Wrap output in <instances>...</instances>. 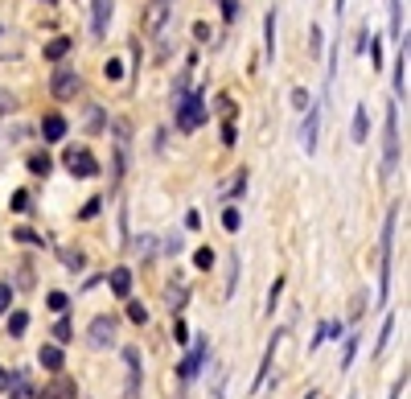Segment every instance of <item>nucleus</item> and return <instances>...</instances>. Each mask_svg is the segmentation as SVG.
Wrapping results in <instances>:
<instances>
[{"instance_id":"1","label":"nucleus","mask_w":411,"mask_h":399,"mask_svg":"<svg viewBox=\"0 0 411 399\" xmlns=\"http://www.w3.org/2000/svg\"><path fill=\"white\" fill-rule=\"evenodd\" d=\"M395 218H399V206H391L387 214V227H383V276H379V297L391 293V260H395Z\"/></svg>"},{"instance_id":"2","label":"nucleus","mask_w":411,"mask_h":399,"mask_svg":"<svg viewBox=\"0 0 411 399\" xmlns=\"http://www.w3.org/2000/svg\"><path fill=\"white\" fill-rule=\"evenodd\" d=\"M202 119H206L202 95H181V103H177V128H181V132H193V128H202Z\"/></svg>"},{"instance_id":"3","label":"nucleus","mask_w":411,"mask_h":399,"mask_svg":"<svg viewBox=\"0 0 411 399\" xmlns=\"http://www.w3.org/2000/svg\"><path fill=\"white\" fill-rule=\"evenodd\" d=\"M399 165V111L395 103L387 107V152H383V173H395Z\"/></svg>"},{"instance_id":"4","label":"nucleus","mask_w":411,"mask_h":399,"mask_svg":"<svg viewBox=\"0 0 411 399\" xmlns=\"http://www.w3.org/2000/svg\"><path fill=\"white\" fill-rule=\"evenodd\" d=\"M66 169H70L74 177H95V173H99V161H95L86 148H66Z\"/></svg>"},{"instance_id":"5","label":"nucleus","mask_w":411,"mask_h":399,"mask_svg":"<svg viewBox=\"0 0 411 399\" xmlns=\"http://www.w3.org/2000/svg\"><path fill=\"white\" fill-rule=\"evenodd\" d=\"M37 399H78V387H74V379H66V375H54L41 391H37Z\"/></svg>"},{"instance_id":"6","label":"nucleus","mask_w":411,"mask_h":399,"mask_svg":"<svg viewBox=\"0 0 411 399\" xmlns=\"http://www.w3.org/2000/svg\"><path fill=\"white\" fill-rule=\"evenodd\" d=\"M78 87H82V78H78L74 70H58V74H54V82H49V91H54L58 99H74V95H78Z\"/></svg>"},{"instance_id":"7","label":"nucleus","mask_w":411,"mask_h":399,"mask_svg":"<svg viewBox=\"0 0 411 399\" xmlns=\"http://www.w3.org/2000/svg\"><path fill=\"white\" fill-rule=\"evenodd\" d=\"M206 354H210V346H206V338H198V346L189 350V358H185V363L177 367V375H181V379L189 383V379H193V375L202 371V363H206Z\"/></svg>"},{"instance_id":"8","label":"nucleus","mask_w":411,"mask_h":399,"mask_svg":"<svg viewBox=\"0 0 411 399\" xmlns=\"http://www.w3.org/2000/svg\"><path fill=\"white\" fill-rule=\"evenodd\" d=\"M395 95L408 99V33L399 37V62H395Z\"/></svg>"},{"instance_id":"9","label":"nucleus","mask_w":411,"mask_h":399,"mask_svg":"<svg viewBox=\"0 0 411 399\" xmlns=\"http://www.w3.org/2000/svg\"><path fill=\"white\" fill-rule=\"evenodd\" d=\"M115 338V317H95L91 321V346H107Z\"/></svg>"},{"instance_id":"10","label":"nucleus","mask_w":411,"mask_h":399,"mask_svg":"<svg viewBox=\"0 0 411 399\" xmlns=\"http://www.w3.org/2000/svg\"><path fill=\"white\" fill-rule=\"evenodd\" d=\"M169 4H173V0H152V8H148V16H144V29H148V33H161V25H165V16H169Z\"/></svg>"},{"instance_id":"11","label":"nucleus","mask_w":411,"mask_h":399,"mask_svg":"<svg viewBox=\"0 0 411 399\" xmlns=\"http://www.w3.org/2000/svg\"><path fill=\"white\" fill-rule=\"evenodd\" d=\"M124 363H128V371H132V375H128V399H136V391H140V354L128 346V350H124Z\"/></svg>"},{"instance_id":"12","label":"nucleus","mask_w":411,"mask_h":399,"mask_svg":"<svg viewBox=\"0 0 411 399\" xmlns=\"http://www.w3.org/2000/svg\"><path fill=\"white\" fill-rule=\"evenodd\" d=\"M111 0H95V16H91V29H95V37H103L107 33V21H111Z\"/></svg>"},{"instance_id":"13","label":"nucleus","mask_w":411,"mask_h":399,"mask_svg":"<svg viewBox=\"0 0 411 399\" xmlns=\"http://www.w3.org/2000/svg\"><path fill=\"white\" fill-rule=\"evenodd\" d=\"M41 136H45L49 144H58V140L66 136V119H62V115H45V119H41Z\"/></svg>"},{"instance_id":"14","label":"nucleus","mask_w":411,"mask_h":399,"mask_svg":"<svg viewBox=\"0 0 411 399\" xmlns=\"http://www.w3.org/2000/svg\"><path fill=\"white\" fill-rule=\"evenodd\" d=\"M317 124H321V111L313 107L305 119V152H317Z\"/></svg>"},{"instance_id":"15","label":"nucleus","mask_w":411,"mask_h":399,"mask_svg":"<svg viewBox=\"0 0 411 399\" xmlns=\"http://www.w3.org/2000/svg\"><path fill=\"white\" fill-rule=\"evenodd\" d=\"M111 293H115V297H128V293H132V272H128V268H115V272H111Z\"/></svg>"},{"instance_id":"16","label":"nucleus","mask_w":411,"mask_h":399,"mask_svg":"<svg viewBox=\"0 0 411 399\" xmlns=\"http://www.w3.org/2000/svg\"><path fill=\"white\" fill-rule=\"evenodd\" d=\"M37 358H41V367H45V371H54V375H58V371H62V363H66L58 346H41V354H37Z\"/></svg>"},{"instance_id":"17","label":"nucleus","mask_w":411,"mask_h":399,"mask_svg":"<svg viewBox=\"0 0 411 399\" xmlns=\"http://www.w3.org/2000/svg\"><path fill=\"white\" fill-rule=\"evenodd\" d=\"M70 45H74L70 37H54V41L45 45V58H49V62H58V58H66V54H70Z\"/></svg>"},{"instance_id":"18","label":"nucleus","mask_w":411,"mask_h":399,"mask_svg":"<svg viewBox=\"0 0 411 399\" xmlns=\"http://www.w3.org/2000/svg\"><path fill=\"white\" fill-rule=\"evenodd\" d=\"M366 132H371V115H366V107H358L354 111V140L366 144Z\"/></svg>"},{"instance_id":"19","label":"nucleus","mask_w":411,"mask_h":399,"mask_svg":"<svg viewBox=\"0 0 411 399\" xmlns=\"http://www.w3.org/2000/svg\"><path fill=\"white\" fill-rule=\"evenodd\" d=\"M25 330H29V317H25V313H12V317H8V334H12V338H21Z\"/></svg>"},{"instance_id":"20","label":"nucleus","mask_w":411,"mask_h":399,"mask_svg":"<svg viewBox=\"0 0 411 399\" xmlns=\"http://www.w3.org/2000/svg\"><path fill=\"white\" fill-rule=\"evenodd\" d=\"M268 58H276V12H268Z\"/></svg>"},{"instance_id":"21","label":"nucleus","mask_w":411,"mask_h":399,"mask_svg":"<svg viewBox=\"0 0 411 399\" xmlns=\"http://www.w3.org/2000/svg\"><path fill=\"white\" fill-rule=\"evenodd\" d=\"M128 317H132L136 326H144V321H148V309H144L140 301H128Z\"/></svg>"},{"instance_id":"22","label":"nucleus","mask_w":411,"mask_h":399,"mask_svg":"<svg viewBox=\"0 0 411 399\" xmlns=\"http://www.w3.org/2000/svg\"><path fill=\"white\" fill-rule=\"evenodd\" d=\"M29 169L45 177V173H49V157H45V152H37V157H29Z\"/></svg>"},{"instance_id":"23","label":"nucleus","mask_w":411,"mask_h":399,"mask_svg":"<svg viewBox=\"0 0 411 399\" xmlns=\"http://www.w3.org/2000/svg\"><path fill=\"white\" fill-rule=\"evenodd\" d=\"M193 264H198V268H214V251H210V247H198V251H193Z\"/></svg>"},{"instance_id":"24","label":"nucleus","mask_w":411,"mask_h":399,"mask_svg":"<svg viewBox=\"0 0 411 399\" xmlns=\"http://www.w3.org/2000/svg\"><path fill=\"white\" fill-rule=\"evenodd\" d=\"M66 305H70L66 293H49V309H54V313H66Z\"/></svg>"},{"instance_id":"25","label":"nucleus","mask_w":411,"mask_h":399,"mask_svg":"<svg viewBox=\"0 0 411 399\" xmlns=\"http://www.w3.org/2000/svg\"><path fill=\"white\" fill-rule=\"evenodd\" d=\"M239 223H243L239 210H226V214H222V227H226V231H239Z\"/></svg>"},{"instance_id":"26","label":"nucleus","mask_w":411,"mask_h":399,"mask_svg":"<svg viewBox=\"0 0 411 399\" xmlns=\"http://www.w3.org/2000/svg\"><path fill=\"white\" fill-rule=\"evenodd\" d=\"M62 264H66V268H82V255H78V251H62Z\"/></svg>"},{"instance_id":"27","label":"nucleus","mask_w":411,"mask_h":399,"mask_svg":"<svg viewBox=\"0 0 411 399\" xmlns=\"http://www.w3.org/2000/svg\"><path fill=\"white\" fill-rule=\"evenodd\" d=\"M354 354H358V338H350V342H346V358H342V367H350V363H354Z\"/></svg>"},{"instance_id":"28","label":"nucleus","mask_w":411,"mask_h":399,"mask_svg":"<svg viewBox=\"0 0 411 399\" xmlns=\"http://www.w3.org/2000/svg\"><path fill=\"white\" fill-rule=\"evenodd\" d=\"M222 16L235 21V16H239V0H222Z\"/></svg>"},{"instance_id":"29","label":"nucleus","mask_w":411,"mask_h":399,"mask_svg":"<svg viewBox=\"0 0 411 399\" xmlns=\"http://www.w3.org/2000/svg\"><path fill=\"white\" fill-rule=\"evenodd\" d=\"M8 305H12V288L0 284V313H8Z\"/></svg>"},{"instance_id":"30","label":"nucleus","mask_w":411,"mask_h":399,"mask_svg":"<svg viewBox=\"0 0 411 399\" xmlns=\"http://www.w3.org/2000/svg\"><path fill=\"white\" fill-rule=\"evenodd\" d=\"M99 206H103V202H99V198H91V202L82 206V218H95V214H99Z\"/></svg>"},{"instance_id":"31","label":"nucleus","mask_w":411,"mask_h":399,"mask_svg":"<svg viewBox=\"0 0 411 399\" xmlns=\"http://www.w3.org/2000/svg\"><path fill=\"white\" fill-rule=\"evenodd\" d=\"M185 227H189V231H198V227H202V214H198V210H189V214H185Z\"/></svg>"},{"instance_id":"32","label":"nucleus","mask_w":411,"mask_h":399,"mask_svg":"<svg viewBox=\"0 0 411 399\" xmlns=\"http://www.w3.org/2000/svg\"><path fill=\"white\" fill-rule=\"evenodd\" d=\"M119 74H124V66H119V62L111 58V62H107V78H119Z\"/></svg>"},{"instance_id":"33","label":"nucleus","mask_w":411,"mask_h":399,"mask_svg":"<svg viewBox=\"0 0 411 399\" xmlns=\"http://www.w3.org/2000/svg\"><path fill=\"white\" fill-rule=\"evenodd\" d=\"M292 103H296V107H309V91H292Z\"/></svg>"},{"instance_id":"34","label":"nucleus","mask_w":411,"mask_h":399,"mask_svg":"<svg viewBox=\"0 0 411 399\" xmlns=\"http://www.w3.org/2000/svg\"><path fill=\"white\" fill-rule=\"evenodd\" d=\"M54 334H58V342H66V338H70V326H66V321H58V326H54Z\"/></svg>"},{"instance_id":"35","label":"nucleus","mask_w":411,"mask_h":399,"mask_svg":"<svg viewBox=\"0 0 411 399\" xmlns=\"http://www.w3.org/2000/svg\"><path fill=\"white\" fill-rule=\"evenodd\" d=\"M12 103H16V99H12V95H8V91H0V111H8V107H12Z\"/></svg>"},{"instance_id":"36","label":"nucleus","mask_w":411,"mask_h":399,"mask_svg":"<svg viewBox=\"0 0 411 399\" xmlns=\"http://www.w3.org/2000/svg\"><path fill=\"white\" fill-rule=\"evenodd\" d=\"M8 379H12V375H8V371L0 367V391H8Z\"/></svg>"},{"instance_id":"37","label":"nucleus","mask_w":411,"mask_h":399,"mask_svg":"<svg viewBox=\"0 0 411 399\" xmlns=\"http://www.w3.org/2000/svg\"><path fill=\"white\" fill-rule=\"evenodd\" d=\"M333 4H338V12H342V8H346V0H333Z\"/></svg>"}]
</instances>
